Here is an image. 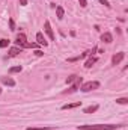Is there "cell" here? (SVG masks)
I'll return each mask as SVG.
<instances>
[{"instance_id": "6da1fadb", "label": "cell", "mask_w": 128, "mask_h": 130, "mask_svg": "<svg viewBox=\"0 0 128 130\" xmlns=\"http://www.w3.org/2000/svg\"><path fill=\"white\" fill-rule=\"evenodd\" d=\"M122 127L118 124H84V126H78V130H116Z\"/></svg>"}, {"instance_id": "7a4b0ae2", "label": "cell", "mask_w": 128, "mask_h": 130, "mask_svg": "<svg viewBox=\"0 0 128 130\" xmlns=\"http://www.w3.org/2000/svg\"><path fill=\"white\" fill-rule=\"evenodd\" d=\"M15 44L18 45V47H29V48H36L38 47V44H29L27 42V39H26V35L24 33H18L17 35V39H15Z\"/></svg>"}, {"instance_id": "3957f363", "label": "cell", "mask_w": 128, "mask_h": 130, "mask_svg": "<svg viewBox=\"0 0 128 130\" xmlns=\"http://www.w3.org/2000/svg\"><path fill=\"white\" fill-rule=\"evenodd\" d=\"M99 88V82L96 80H91V82H86V83H81L80 89L83 92H89V91H94V89H98Z\"/></svg>"}, {"instance_id": "277c9868", "label": "cell", "mask_w": 128, "mask_h": 130, "mask_svg": "<svg viewBox=\"0 0 128 130\" xmlns=\"http://www.w3.org/2000/svg\"><path fill=\"white\" fill-rule=\"evenodd\" d=\"M124 58H125V53H124V52H119V53L113 55V58H112V65H119L124 61Z\"/></svg>"}, {"instance_id": "5b68a950", "label": "cell", "mask_w": 128, "mask_h": 130, "mask_svg": "<svg viewBox=\"0 0 128 130\" xmlns=\"http://www.w3.org/2000/svg\"><path fill=\"white\" fill-rule=\"evenodd\" d=\"M44 30H45V33L48 35V38L51 39V41H54V33H53V29H51V24H50V21L47 20L45 23H44Z\"/></svg>"}, {"instance_id": "8992f818", "label": "cell", "mask_w": 128, "mask_h": 130, "mask_svg": "<svg viewBox=\"0 0 128 130\" xmlns=\"http://www.w3.org/2000/svg\"><path fill=\"white\" fill-rule=\"evenodd\" d=\"M0 82H2L3 85H6V86H15V80L11 79V77H5V76H2V77H0Z\"/></svg>"}, {"instance_id": "52a82bcc", "label": "cell", "mask_w": 128, "mask_h": 130, "mask_svg": "<svg viewBox=\"0 0 128 130\" xmlns=\"http://www.w3.org/2000/svg\"><path fill=\"white\" fill-rule=\"evenodd\" d=\"M81 82H83V80H81V77H78V79H77V82H74V85H72V86H71V88H69V89H68L66 92H69V94H71V92H75V91H77V89L80 88ZM66 92H65V94H66Z\"/></svg>"}, {"instance_id": "ba28073f", "label": "cell", "mask_w": 128, "mask_h": 130, "mask_svg": "<svg viewBox=\"0 0 128 130\" xmlns=\"http://www.w3.org/2000/svg\"><path fill=\"white\" fill-rule=\"evenodd\" d=\"M36 41H38V44H39V45H44V47H45V45H48V42L45 41L44 35H42L41 32H38V33H36Z\"/></svg>"}, {"instance_id": "9c48e42d", "label": "cell", "mask_w": 128, "mask_h": 130, "mask_svg": "<svg viewBox=\"0 0 128 130\" xmlns=\"http://www.w3.org/2000/svg\"><path fill=\"white\" fill-rule=\"evenodd\" d=\"M101 41H102V42H107V44H110V42L113 41V36H112V33H109V32L102 33V35H101Z\"/></svg>"}, {"instance_id": "30bf717a", "label": "cell", "mask_w": 128, "mask_h": 130, "mask_svg": "<svg viewBox=\"0 0 128 130\" xmlns=\"http://www.w3.org/2000/svg\"><path fill=\"white\" fill-rule=\"evenodd\" d=\"M18 53H21V47H12L11 50H9V53H8V56H11V58H14V56H17Z\"/></svg>"}, {"instance_id": "8fae6325", "label": "cell", "mask_w": 128, "mask_h": 130, "mask_svg": "<svg viewBox=\"0 0 128 130\" xmlns=\"http://www.w3.org/2000/svg\"><path fill=\"white\" fill-rule=\"evenodd\" d=\"M81 104V101H77V103H71V104H63L62 106V109L63 110H66V109H74V107H78Z\"/></svg>"}, {"instance_id": "7c38bea8", "label": "cell", "mask_w": 128, "mask_h": 130, "mask_svg": "<svg viewBox=\"0 0 128 130\" xmlns=\"http://www.w3.org/2000/svg\"><path fill=\"white\" fill-rule=\"evenodd\" d=\"M56 14H57V18H59V20H62V18H63V15H65L63 8H62V6H56Z\"/></svg>"}, {"instance_id": "4fadbf2b", "label": "cell", "mask_w": 128, "mask_h": 130, "mask_svg": "<svg viewBox=\"0 0 128 130\" xmlns=\"http://www.w3.org/2000/svg\"><path fill=\"white\" fill-rule=\"evenodd\" d=\"M96 110H98V106L95 104V106H89V107H86L83 112H84V113H94V112H96Z\"/></svg>"}, {"instance_id": "5bb4252c", "label": "cell", "mask_w": 128, "mask_h": 130, "mask_svg": "<svg viewBox=\"0 0 128 130\" xmlns=\"http://www.w3.org/2000/svg\"><path fill=\"white\" fill-rule=\"evenodd\" d=\"M95 62H96V58H89V59L86 61L84 67H86V68H91V67H92V65L95 64Z\"/></svg>"}, {"instance_id": "9a60e30c", "label": "cell", "mask_w": 128, "mask_h": 130, "mask_svg": "<svg viewBox=\"0 0 128 130\" xmlns=\"http://www.w3.org/2000/svg\"><path fill=\"white\" fill-rule=\"evenodd\" d=\"M77 79H78V76L72 74V76H69V77L66 79V83H72V82H77Z\"/></svg>"}, {"instance_id": "2e32d148", "label": "cell", "mask_w": 128, "mask_h": 130, "mask_svg": "<svg viewBox=\"0 0 128 130\" xmlns=\"http://www.w3.org/2000/svg\"><path fill=\"white\" fill-rule=\"evenodd\" d=\"M27 130H53V127L47 126V127H27Z\"/></svg>"}, {"instance_id": "e0dca14e", "label": "cell", "mask_w": 128, "mask_h": 130, "mask_svg": "<svg viewBox=\"0 0 128 130\" xmlns=\"http://www.w3.org/2000/svg\"><path fill=\"white\" fill-rule=\"evenodd\" d=\"M8 45H9V39H5V38L0 39V47H2V48H5V47H8Z\"/></svg>"}, {"instance_id": "ac0fdd59", "label": "cell", "mask_w": 128, "mask_h": 130, "mask_svg": "<svg viewBox=\"0 0 128 130\" xmlns=\"http://www.w3.org/2000/svg\"><path fill=\"white\" fill-rule=\"evenodd\" d=\"M21 70H23V68H21V67L18 65V67H12V68L9 70V73H11V74H14V73H20Z\"/></svg>"}, {"instance_id": "d6986e66", "label": "cell", "mask_w": 128, "mask_h": 130, "mask_svg": "<svg viewBox=\"0 0 128 130\" xmlns=\"http://www.w3.org/2000/svg\"><path fill=\"white\" fill-rule=\"evenodd\" d=\"M116 103H119V104H127L128 98H116Z\"/></svg>"}, {"instance_id": "ffe728a7", "label": "cell", "mask_w": 128, "mask_h": 130, "mask_svg": "<svg viewBox=\"0 0 128 130\" xmlns=\"http://www.w3.org/2000/svg\"><path fill=\"white\" fill-rule=\"evenodd\" d=\"M9 27H11V30H15V23H14V20H12V18L9 20Z\"/></svg>"}, {"instance_id": "44dd1931", "label": "cell", "mask_w": 128, "mask_h": 130, "mask_svg": "<svg viewBox=\"0 0 128 130\" xmlns=\"http://www.w3.org/2000/svg\"><path fill=\"white\" fill-rule=\"evenodd\" d=\"M98 2H99V3H102L104 6H107V8H110V3H109L107 0H98Z\"/></svg>"}, {"instance_id": "7402d4cb", "label": "cell", "mask_w": 128, "mask_h": 130, "mask_svg": "<svg viewBox=\"0 0 128 130\" xmlns=\"http://www.w3.org/2000/svg\"><path fill=\"white\" fill-rule=\"evenodd\" d=\"M80 6H81V8H86V6H88L86 0H80Z\"/></svg>"}, {"instance_id": "603a6c76", "label": "cell", "mask_w": 128, "mask_h": 130, "mask_svg": "<svg viewBox=\"0 0 128 130\" xmlns=\"http://www.w3.org/2000/svg\"><path fill=\"white\" fill-rule=\"evenodd\" d=\"M35 55H36V56H42V55H44V53H42V52H41V50H36V52H35Z\"/></svg>"}, {"instance_id": "cb8c5ba5", "label": "cell", "mask_w": 128, "mask_h": 130, "mask_svg": "<svg viewBox=\"0 0 128 130\" xmlns=\"http://www.w3.org/2000/svg\"><path fill=\"white\" fill-rule=\"evenodd\" d=\"M20 5H21V6H26V5H27V0H20Z\"/></svg>"}, {"instance_id": "d4e9b609", "label": "cell", "mask_w": 128, "mask_h": 130, "mask_svg": "<svg viewBox=\"0 0 128 130\" xmlns=\"http://www.w3.org/2000/svg\"><path fill=\"white\" fill-rule=\"evenodd\" d=\"M0 94H2V88H0Z\"/></svg>"}]
</instances>
